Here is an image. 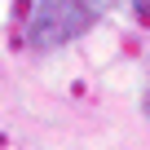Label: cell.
<instances>
[{"mask_svg":"<svg viewBox=\"0 0 150 150\" xmlns=\"http://www.w3.org/2000/svg\"><path fill=\"white\" fill-rule=\"evenodd\" d=\"M110 9H115V0H27V9H22V44L31 53L62 49L71 40L88 35Z\"/></svg>","mask_w":150,"mask_h":150,"instance_id":"6da1fadb","label":"cell"},{"mask_svg":"<svg viewBox=\"0 0 150 150\" xmlns=\"http://www.w3.org/2000/svg\"><path fill=\"white\" fill-rule=\"evenodd\" d=\"M128 5H132L137 22H141V27H150V0H128Z\"/></svg>","mask_w":150,"mask_h":150,"instance_id":"7a4b0ae2","label":"cell"}]
</instances>
